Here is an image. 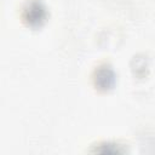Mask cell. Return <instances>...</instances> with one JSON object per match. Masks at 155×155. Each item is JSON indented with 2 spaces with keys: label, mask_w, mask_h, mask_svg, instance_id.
Segmentation results:
<instances>
[{
  "label": "cell",
  "mask_w": 155,
  "mask_h": 155,
  "mask_svg": "<svg viewBox=\"0 0 155 155\" xmlns=\"http://www.w3.org/2000/svg\"><path fill=\"white\" fill-rule=\"evenodd\" d=\"M45 18H46V10H45V6L40 1H38V0L30 1L24 7L23 19L29 25H31V27L40 25L45 21Z\"/></svg>",
  "instance_id": "1"
},
{
  "label": "cell",
  "mask_w": 155,
  "mask_h": 155,
  "mask_svg": "<svg viewBox=\"0 0 155 155\" xmlns=\"http://www.w3.org/2000/svg\"><path fill=\"white\" fill-rule=\"evenodd\" d=\"M98 79H97V84L99 87H109L113 81H114V76H113V73L110 70H107V69H102L99 70V73L97 74Z\"/></svg>",
  "instance_id": "2"
}]
</instances>
